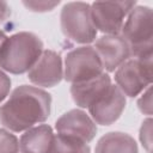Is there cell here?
I'll return each mask as SVG.
<instances>
[{
  "instance_id": "1",
  "label": "cell",
  "mask_w": 153,
  "mask_h": 153,
  "mask_svg": "<svg viewBox=\"0 0 153 153\" xmlns=\"http://www.w3.org/2000/svg\"><path fill=\"white\" fill-rule=\"evenodd\" d=\"M51 109V96L38 87H17L0 106V123L11 131H23L44 122Z\"/></svg>"
},
{
  "instance_id": "2",
  "label": "cell",
  "mask_w": 153,
  "mask_h": 153,
  "mask_svg": "<svg viewBox=\"0 0 153 153\" xmlns=\"http://www.w3.org/2000/svg\"><path fill=\"white\" fill-rule=\"evenodd\" d=\"M43 53L42 39L27 31L17 32L5 39L0 48V68L11 74L29 72Z\"/></svg>"
},
{
  "instance_id": "3",
  "label": "cell",
  "mask_w": 153,
  "mask_h": 153,
  "mask_svg": "<svg viewBox=\"0 0 153 153\" xmlns=\"http://www.w3.org/2000/svg\"><path fill=\"white\" fill-rule=\"evenodd\" d=\"M122 37L128 43L130 57L153 55V13L147 6H135L122 26Z\"/></svg>"
},
{
  "instance_id": "4",
  "label": "cell",
  "mask_w": 153,
  "mask_h": 153,
  "mask_svg": "<svg viewBox=\"0 0 153 153\" xmlns=\"http://www.w3.org/2000/svg\"><path fill=\"white\" fill-rule=\"evenodd\" d=\"M60 24L63 35L80 44H88L97 36V30L91 19V5L87 2L65 4L60 14Z\"/></svg>"
},
{
  "instance_id": "5",
  "label": "cell",
  "mask_w": 153,
  "mask_h": 153,
  "mask_svg": "<svg viewBox=\"0 0 153 153\" xmlns=\"http://www.w3.org/2000/svg\"><path fill=\"white\" fill-rule=\"evenodd\" d=\"M152 56L129 57L116 69L115 81L124 96L136 97L151 86L153 79Z\"/></svg>"
},
{
  "instance_id": "6",
  "label": "cell",
  "mask_w": 153,
  "mask_h": 153,
  "mask_svg": "<svg viewBox=\"0 0 153 153\" xmlns=\"http://www.w3.org/2000/svg\"><path fill=\"white\" fill-rule=\"evenodd\" d=\"M103 71V63L91 45L75 48L65 57L63 78L68 82L78 84L94 79L104 73Z\"/></svg>"
},
{
  "instance_id": "7",
  "label": "cell",
  "mask_w": 153,
  "mask_h": 153,
  "mask_svg": "<svg viewBox=\"0 0 153 153\" xmlns=\"http://www.w3.org/2000/svg\"><path fill=\"white\" fill-rule=\"evenodd\" d=\"M135 1H96L91 4V19L96 30L105 35H118Z\"/></svg>"
},
{
  "instance_id": "8",
  "label": "cell",
  "mask_w": 153,
  "mask_h": 153,
  "mask_svg": "<svg viewBox=\"0 0 153 153\" xmlns=\"http://www.w3.org/2000/svg\"><path fill=\"white\" fill-rule=\"evenodd\" d=\"M126 108V96L117 87L110 85L87 109L96 124L110 126L116 122Z\"/></svg>"
},
{
  "instance_id": "9",
  "label": "cell",
  "mask_w": 153,
  "mask_h": 153,
  "mask_svg": "<svg viewBox=\"0 0 153 153\" xmlns=\"http://www.w3.org/2000/svg\"><path fill=\"white\" fill-rule=\"evenodd\" d=\"M29 80L36 86L54 87L63 78V67L61 56L50 49L43 50L42 55L27 72Z\"/></svg>"
},
{
  "instance_id": "10",
  "label": "cell",
  "mask_w": 153,
  "mask_h": 153,
  "mask_svg": "<svg viewBox=\"0 0 153 153\" xmlns=\"http://www.w3.org/2000/svg\"><path fill=\"white\" fill-rule=\"evenodd\" d=\"M93 48L108 72L116 71L130 57L129 45L121 35H104L96 41Z\"/></svg>"
},
{
  "instance_id": "11",
  "label": "cell",
  "mask_w": 153,
  "mask_h": 153,
  "mask_svg": "<svg viewBox=\"0 0 153 153\" xmlns=\"http://www.w3.org/2000/svg\"><path fill=\"white\" fill-rule=\"evenodd\" d=\"M55 129L59 134H66L91 142L97 134V124L82 110L73 109L63 114L55 123Z\"/></svg>"
},
{
  "instance_id": "12",
  "label": "cell",
  "mask_w": 153,
  "mask_h": 153,
  "mask_svg": "<svg viewBox=\"0 0 153 153\" xmlns=\"http://www.w3.org/2000/svg\"><path fill=\"white\" fill-rule=\"evenodd\" d=\"M111 85V78L106 73H102L99 76L72 84L71 86V96L74 103L80 108H88L109 86Z\"/></svg>"
},
{
  "instance_id": "13",
  "label": "cell",
  "mask_w": 153,
  "mask_h": 153,
  "mask_svg": "<svg viewBox=\"0 0 153 153\" xmlns=\"http://www.w3.org/2000/svg\"><path fill=\"white\" fill-rule=\"evenodd\" d=\"M50 126L41 124L27 129L19 140V149L22 153H48L54 139Z\"/></svg>"
},
{
  "instance_id": "14",
  "label": "cell",
  "mask_w": 153,
  "mask_h": 153,
  "mask_svg": "<svg viewBox=\"0 0 153 153\" xmlns=\"http://www.w3.org/2000/svg\"><path fill=\"white\" fill-rule=\"evenodd\" d=\"M94 153H139V148L136 141L129 134L110 131L99 139Z\"/></svg>"
},
{
  "instance_id": "15",
  "label": "cell",
  "mask_w": 153,
  "mask_h": 153,
  "mask_svg": "<svg viewBox=\"0 0 153 153\" xmlns=\"http://www.w3.org/2000/svg\"><path fill=\"white\" fill-rule=\"evenodd\" d=\"M48 153H90V146L78 137L57 133Z\"/></svg>"
},
{
  "instance_id": "16",
  "label": "cell",
  "mask_w": 153,
  "mask_h": 153,
  "mask_svg": "<svg viewBox=\"0 0 153 153\" xmlns=\"http://www.w3.org/2000/svg\"><path fill=\"white\" fill-rule=\"evenodd\" d=\"M19 141L10 130L0 128V153H18Z\"/></svg>"
},
{
  "instance_id": "17",
  "label": "cell",
  "mask_w": 153,
  "mask_h": 153,
  "mask_svg": "<svg viewBox=\"0 0 153 153\" xmlns=\"http://www.w3.org/2000/svg\"><path fill=\"white\" fill-rule=\"evenodd\" d=\"M140 141L146 148L147 152H151L152 148V120L151 117L146 118L142 122V126L140 128Z\"/></svg>"
},
{
  "instance_id": "18",
  "label": "cell",
  "mask_w": 153,
  "mask_h": 153,
  "mask_svg": "<svg viewBox=\"0 0 153 153\" xmlns=\"http://www.w3.org/2000/svg\"><path fill=\"white\" fill-rule=\"evenodd\" d=\"M59 4L60 1H23V5L32 12H49Z\"/></svg>"
},
{
  "instance_id": "19",
  "label": "cell",
  "mask_w": 153,
  "mask_h": 153,
  "mask_svg": "<svg viewBox=\"0 0 153 153\" xmlns=\"http://www.w3.org/2000/svg\"><path fill=\"white\" fill-rule=\"evenodd\" d=\"M137 108L143 115H147L148 117L152 115V88H151V86H148L143 91L141 97L139 98Z\"/></svg>"
},
{
  "instance_id": "20",
  "label": "cell",
  "mask_w": 153,
  "mask_h": 153,
  "mask_svg": "<svg viewBox=\"0 0 153 153\" xmlns=\"http://www.w3.org/2000/svg\"><path fill=\"white\" fill-rule=\"evenodd\" d=\"M10 90H11V79L0 68V103L8 96Z\"/></svg>"
},
{
  "instance_id": "21",
  "label": "cell",
  "mask_w": 153,
  "mask_h": 153,
  "mask_svg": "<svg viewBox=\"0 0 153 153\" xmlns=\"http://www.w3.org/2000/svg\"><path fill=\"white\" fill-rule=\"evenodd\" d=\"M11 16V7L6 1H0V23H4Z\"/></svg>"
},
{
  "instance_id": "22",
  "label": "cell",
  "mask_w": 153,
  "mask_h": 153,
  "mask_svg": "<svg viewBox=\"0 0 153 153\" xmlns=\"http://www.w3.org/2000/svg\"><path fill=\"white\" fill-rule=\"evenodd\" d=\"M6 38H7V36L5 35V32L0 30V48H1V45H2V43L5 42V39H6Z\"/></svg>"
}]
</instances>
